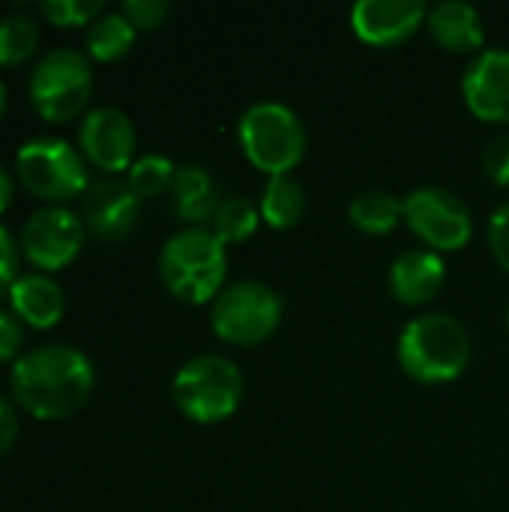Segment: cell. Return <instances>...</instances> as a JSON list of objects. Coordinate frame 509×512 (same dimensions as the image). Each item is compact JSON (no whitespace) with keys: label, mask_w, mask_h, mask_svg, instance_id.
<instances>
[{"label":"cell","mask_w":509,"mask_h":512,"mask_svg":"<svg viewBox=\"0 0 509 512\" xmlns=\"http://www.w3.org/2000/svg\"><path fill=\"white\" fill-rule=\"evenodd\" d=\"M105 12L102 0H45L39 3V15L54 27H90Z\"/></svg>","instance_id":"cell-25"},{"label":"cell","mask_w":509,"mask_h":512,"mask_svg":"<svg viewBox=\"0 0 509 512\" xmlns=\"http://www.w3.org/2000/svg\"><path fill=\"white\" fill-rule=\"evenodd\" d=\"M174 174H177V165L168 156L147 153L132 162V168L126 171V183L144 201V198H156V195L168 192L174 183Z\"/></svg>","instance_id":"cell-24"},{"label":"cell","mask_w":509,"mask_h":512,"mask_svg":"<svg viewBox=\"0 0 509 512\" xmlns=\"http://www.w3.org/2000/svg\"><path fill=\"white\" fill-rule=\"evenodd\" d=\"M429 18L423 0H360L351 9V27L366 45L390 48L411 39Z\"/></svg>","instance_id":"cell-13"},{"label":"cell","mask_w":509,"mask_h":512,"mask_svg":"<svg viewBox=\"0 0 509 512\" xmlns=\"http://www.w3.org/2000/svg\"><path fill=\"white\" fill-rule=\"evenodd\" d=\"M84 246V222L69 207H42L21 228V252L39 270L69 267Z\"/></svg>","instance_id":"cell-10"},{"label":"cell","mask_w":509,"mask_h":512,"mask_svg":"<svg viewBox=\"0 0 509 512\" xmlns=\"http://www.w3.org/2000/svg\"><path fill=\"white\" fill-rule=\"evenodd\" d=\"M24 345V327L21 321L0 309V363H9V360H18V351Z\"/></svg>","instance_id":"cell-30"},{"label":"cell","mask_w":509,"mask_h":512,"mask_svg":"<svg viewBox=\"0 0 509 512\" xmlns=\"http://www.w3.org/2000/svg\"><path fill=\"white\" fill-rule=\"evenodd\" d=\"M12 195H15V177H12V171L0 162V213L9 210Z\"/></svg>","instance_id":"cell-32"},{"label":"cell","mask_w":509,"mask_h":512,"mask_svg":"<svg viewBox=\"0 0 509 512\" xmlns=\"http://www.w3.org/2000/svg\"><path fill=\"white\" fill-rule=\"evenodd\" d=\"M462 96L474 117L486 123H509V48L480 51L468 63Z\"/></svg>","instance_id":"cell-14"},{"label":"cell","mask_w":509,"mask_h":512,"mask_svg":"<svg viewBox=\"0 0 509 512\" xmlns=\"http://www.w3.org/2000/svg\"><path fill=\"white\" fill-rule=\"evenodd\" d=\"M507 327H509V312H507Z\"/></svg>","instance_id":"cell-34"},{"label":"cell","mask_w":509,"mask_h":512,"mask_svg":"<svg viewBox=\"0 0 509 512\" xmlns=\"http://www.w3.org/2000/svg\"><path fill=\"white\" fill-rule=\"evenodd\" d=\"M42 30L30 12H9L0 18V66H18L39 48Z\"/></svg>","instance_id":"cell-22"},{"label":"cell","mask_w":509,"mask_h":512,"mask_svg":"<svg viewBox=\"0 0 509 512\" xmlns=\"http://www.w3.org/2000/svg\"><path fill=\"white\" fill-rule=\"evenodd\" d=\"M447 282V264L432 249H405L387 273V288L402 306H429Z\"/></svg>","instance_id":"cell-15"},{"label":"cell","mask_w":509,"mask_h":512,"mask_svg":"<svg viewBox=\"0 0 509 512\" xmlns=\"http://www.w3.org/2000/svg\"><path fill=\"white\" fill-rule=\"evenodd\" d=\"M261 219L276 228V231H291L303 222L306 210H309V195L303 189V183L294 174H279V177H267L264 189H261V201H258Z\"/></svg>","instance_id":"cell-19"},{"label":"cell","mask_w":509,"mask_h":512,"mask_svg":"<svg viewBox=\"0 0 509 512\" xmlns=\"http://www.w3.org/2000/svg\"><path fill=\"white\" fill-rule=\"evenodd\" d=\"M6 297H9L15 318L36 327V330H51L54 324H60L63 312H66L63 288L42 273L18 276Z\"/></svg>","instance_id":"cell-17"},{"label":"cell","mask_w":509,"mask_h":512,"mask_svg":"<svg viewBox=\"0 0 509 512\" xmlns=\"http://www.w3.org/2000/svg\"><path fill=\"white\" fill-rule=\"evenodd\" d=\"M489 249L495 261L509 273V201L501 204L489 219Z\"/></svg>","instance_id":"cell-28"},{"label":"cell","mask_w":509,"mask_h":512,"mask_svg":"<svg viewBox=\"0 0 509 512\" xmlns=\"http://www.w3.org/2000/svg\"><path fill=\"white\" fill-rule=\"evenodd\" d=\"M225 276L228 246L210 228H183L162 243L159 279L180 303H213L225 288Z\"/></svg>","instance_id":"cell-3"},{"label":"cell","mask_w":509,"mask_h":512,"mask_svg":"<svg viewBox=\"0 0 509 512\" xmlns=\"http://www.w3.org/2000/svg\"><path fill=\"white\" fill-rule=\"evenodd\" d=\"M12 396L36 420H63L81 411L93 393L96 372L84 351L72 345H39L12 366Z\"/></svg>","instance_id":"cell-1"},{"label":"cell","mask_w":509,"mask_h":512,"mask_svg":"<svg viewBox=\"0 0 509 512\" xmlns=\"http://www.w3.org/2000/svg\"><path fill=\"white\" fill-rule=\"evenodd\" d=\"M171 204H174V213L183 222H189V228H207L213 213L222 204L216 177L204 165H195V162L180 165L171 183Z\"/></svg>","instance_id":"cell-18"},{"label":"cell","mask_w":509,"mask_h":512,"mask_svg":"<svg viewBox=\"0 0 509 512\" xmlns=\"http://www.w3.org/2000/svg\"><path fill=\"white\" fill-rule=\"evenodd\" d=\"M285 315L282 297L258 279H243L225 285L219 297L210 303V327L222 342L252 348L267 342Z\"/></svg>","instance_id":"cell-8"},{"label":"cell","mask_w":509,"mask_h":512,"mask_svg":"<svg viewBox=\"0 0 509 512\" xmlns=\"http://www.w3.org/2000/svg\"><path fill=\"white\" fill-rule=\"evenodd\" d=\"M93 93L90 57L78 48H51L30 72L27 96L33 111L48 123L75 120Z\"/></svg>","instance_id":"cell-6"},{"label":"cell","mask_w":509,"mask_h":512,"mask_svg":"<svg viewBox=\"0 0 509 512\" xmlns=\"http://www.w3.org/2000/svg\"><path fill=\"white\" fill-rule=\"evenodd\" d=\"M429 36L450 54H480L486 42V27L477 12V6L465 0H444L435 9H429L426 18Z\"/></svg>","instance_id":"cell-16"},{"label":"cell","mask_w":509,"mask_h":512,"mask_svg":"<svg viewBox=\"0 0 509 512\" xmlns=\"http://www.w3.org/2000/svg\"><path fill=\"white\" fill-rule=\"evenodd\" d=\"M402 207L405 225L423 240L426 249L438 255L465 249L474 237L471 207L444 186H417L402 198Z\"/></svg>","instance_id":"cell-9"},{"label":"cell","mask_w":509,"mask_h":512,"mask_svg":"<svg viewBox=\"0 0 509 512\" xmlns=\"http://www.w3.org/2000/svg\"><path fill=\"white\" fill-rule=\"evenodd\" d=\"M3 108H6V87H3V81H0V117H3Z\"/></svg>","instance_id":"cell-33"},{"label":"cell","mask_w":509,"mask_h":512,"mask_svg":"<svg viewBox=\"0 0 509 512\" xmlns=\"http://www.w3.org/2000/svg\"><path fill=\"white\" fill-rule=\"evenodd\" d=\"M141 216V198L123 177H102L93 180L84 192L81 222L84 228L105 243L123 240Z\"/></svg>","instance_id":"cell-12"},{"label":"cell","mask_w":509,"mask_h":512,"mask_svg":"<svg viewBox=\"0 0 509 512\" xmlns=\"http://www.w3.org/2000/svg\"><path fill=\"white\" fill-rule=\"evenodd\" d=\"M258 225H261V210L249 198H222V204L213 213L207 228L225 246H237V243H246L249 237H255Z\"/></svg>","instance_id":"cell-23"},{"label":"cell","mask_w":509,"mask_h":512,"mask_svg":"<svg viewBox=\"0 0 509 512\" xmlns=\"http://www.w3.org/2000/svg\"><path fill=\"white\" fill-rule=\"evenodd\" d=\"M237 138L246 159L267 177L291 174L306 156V126L300 114L282 102H255L240 114Z\"/></svg>","instance_id":"cell-5"},{"label":"cell","mask_w":509,"mask_h":512,"mask_svg":"<svg viewBox=\"0 0 509 512\" xmlns=\"http://www.w3.org/2000/svg\"><path fill=\"white\" fill-rule=\"evenodd\" d=\"M15 177L33 198H42L51 207H63V201L84 195L90 186L84 153L51 135L21 144L15 153Z\"/></svg>","instance_id":"cell-7"},{"label":"cell","mask_w":509,"mask_h":512,"mask_svg":"<svg viewBox=\"0 0 509 512\" xmlns=\"http://www.w3.org/2000/svg\"><path fill=\"white\" fill-rule=\"evenodd\" d=\"M246 393L243 369L222 354H198L186 360L171 384L174 405L192 423L210 426L237 414Z\"/></svg>","instance_id":"cell-4"},{"label":"cell","mask_w":509,"mask_h":512,"mask_svg":"<svg viewBox=\"0 0 509 512\" xmlns=\"http://www.w3.org/2000/svg\"><path fill=\"white\" fill-rule=\"evenodd\" d=\"M78 144L90 165L102 168L108 177H117L120 171H129L135 162L138 132L126 111L102 105L87 111V117L81 120Z\"/></svg>","instance_id":"cell-11"},{"label":"cell","mask_w":509,"mask_h":512,"mask_svg":"<svg viewBox=\"0 0 509 512\" xmlns=\"http://www.w3.org/2000/svg\"><path fill=\"white\" fill-rule=\"evenodd\" d=\"M138 30L129 24L123 12H102L90 27H87V57L99 63H114L126 57L135 45Z\"/></svg>","instance_id":"cell-21"},{"label":"cell","mask_w":509,"mask_h":512,"mask_svg":"<svg viewBox=\"0 0 509 512\" xmlns=\"http://www.w3.org/2000/svg\"><path fill=\"white\" fill-rule=\"evenodd\" d=\"M471 336L465 324L447 312L411 318L396 342L402 372L417 384H450L471 363Z\"/></svg>","instance_id":"cell-2"},{"label":"cell","mask_w":509,"mask_h":512,"mask_svg":"<svg viewBox=\"0 0 509 512\" xmlns=\"http://www.w3.org/2000/svg\"><path fill=\"white\" fill-rule=\"evenodd\" d=\"M18 264H21L18 243H15V237L9 234V228L0 225V297L9 294V288L15 285V279H18Z\"/></svg>","instance_id":"cell-29"},{"label":"cell","mask_w":509,"mask_h":512,"mask_svg":"<svg viewBox=\"0 0 509 512\" xmlns=\"http://www.w3.org/2000/svg\"><path fill=\"white\" fill-rule=\"evenodd\" d=\"M18 441V411L15 405L0 396V456H6Z\"/></svg>","instance_id":"cell-31"},{"label":"cell","mask_w":509,"mask_h":512,"mask_svg":"<svg viewBox=\"0 0 509 512\" xmlns=\"http://www.w3.org/2000/svg\"><path fill=\"white\" fill-rule=\"evenodd\" d=\"M348 219L357 231L378 237V234H390L399 222H405V207H402V198L384 189H369L351 201Z\"/></svg>","instance_id":"cell-20"},{"label":"cell","mask_w":509,"mask_h":512,"mask_svg":"<svg viewBox=\"0 0 509 512\" xmlns=\"http://www.w3.org/2000/svg\"><path fill=\"white\" fill-rule=\"evenodd\" d=\"M120 12L129 18V24L135 30H156L171 15V3H165V0H126Z\"/></svg>","instance_id":"cell-26"},{"label":"cell","mask_w":509,"mask_h":512,"mask_svg":"<svg viewBox=\"0 0 509 512\" xmlns=\"http://www.w3.org/2000/svg\"><path fill=\"white\" fill-rule=\"evenodd\" d=\"M483 171L492 183L509 186V132L495 135L486 147H483Z\"/></svg>","instance_id":"cell-27"}]
</instances>
